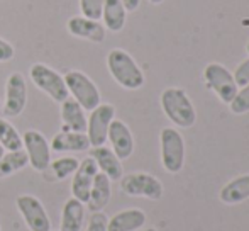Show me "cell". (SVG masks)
<instances>
[{"label":"cell","instance_id":"obj_1","mask_svg":"<svg viewBox=\"0 0 249 231\" xmlns=\"http://www.w3.org/2000/svg\"><path fill=\"white\" fill-rule=\"evenodd\" d=\"M107 68L112 78L127 90H138L144 85V73L127 51L115 48L107 55Z\"/></svg>","mask_w":249,"mask_h":231},{"label":"cell","instance_id":"obj_2","mask_svg":"<svg viewBox=\"0 0 249 231\" xmlns=\"http://www.w3.org/2000/svg\"><path fill=\"white\" fill-rule=\"evenodd\" d=\"M161 107L173 124L180 126V128H192L195 124L197 114H195L194 104L188 99L185 90L177 89V87L164 89L161 94Z\"/></svg>","mask_w":249,"mask_h":231},{"label":"cell","instance_id":"obj_3","mask_svg":"<svg viewBox=\"0 0 249 231\" xmlns=\"http://www.w3.org/2000/svg\"><path fill=\"white\" fill-rule=\"evenodd\" d=\"M63 78L68 94H71V99H75L85 111H93L100 106V92L89 75L78 70H70Z\"/></svg>","mask_w":249,"mask_h":231},{"label":"cell","instance_id":"obj_4","mask_svg":"<svg viewBox=\"0 0 249 231\" xmlns=\"http://www.w3.org/2000/svg\"><path fill=\"white\" fill-rule=\"evenodd\" d=\"M29 77L34 85L43 90L44 94H48L54 102L61 104L70 97L63 75H59L51 66L44 65V63H34L29 68Z\"/></svg>","mask_w":249,"mask_h":231},{"label":"cell","instance_id":"obj_5","mask_svg":"<svg viewBox=\"0 0 249 231\" xmlns=\"http://www.w3.org/2000/svg\"><path fill=\"white\" fill-rule=\"evenodd\" d=\"M161 163L170 173H178L185 163V141L181 135L173 128L161 131Z\"/></svg>","mask_w":249,"mask_h":231},{"label":"cell","instance_id":"obj_6","mask_svg":"<svg viewBox=\"0 0 249 231\" xmlns=\"http://www.w3.org/2000/svg\"><path fill=\"white\" fill-rule=\"evenodd\" d=\"M121 189L124 194L132 197H146L151 201H160L163 197V184L156 177L144 172H134L122 175Z\"/></svg>","mask_w":249,"mask_h":231},{"label":"cell","instance_id":"obj_7","mask_svg":"<svg viewBox=\"0 0 249 231\" xmlns=\"http://www.w3.org/2000/svg\"><path fill=\"white\" fill-rule=\"evenodd\" d=\"M203 78L207 82V87L212 89L224 104L232 102L237 90H239L232 73L220 63H209L203 70Z\"/></svg>","mask_w":249,"mask_h":231},{"label":"cell","instance_id":"obj_8","mask_svg":"<svg viewBox=\"0 0 249 231\" xmlns=\"http://www.w3.org/2000/svg\"><path fill=\"white\" fill-rule=\"evenodd\" d=\"M22 148L29 158V165L36 172H44L51 163V146L43 133L29 129L22 135Z\"/></svg>","mask_w":249,"mask_h":231},{"label":"cell","instance_id":"obj_9","mask_svg":"<svg viewBox=\"0 0 249 231\" xmlns=\"http://www.w3.org/2000/svg\"><path fill=\"white\" fill-rule=\"evenodd\" d=\"M16 206L31 231H51V219L37 197L22 194L16 199Z\"/></svg>","mask_w":249,"mask_h":231},{"label":"cell","instance_id":"obj_10","mask_svg":"<svg viewBox=\"0 0 249 231\" xmlns=\"http://www.w3.org/2000/svg\"><path fill=\"white\" fill-rule=\"evenodd\" d=\"M115 107L110 104H100L93 111H90V117L87 119V136H89L90 146H104L107 141L108 126L114 121Z\"/></svg>","mask_w":249,"mask_h":231},{"label":"cell","instance_id":"obj_11","mask_svg":"<svg viewBox=\"0 0 249 231\" xmlns=\"http://www.w3.org/2000/svg\"><path fill=\"white\" fill-rule=\"evenodd\" d=\"M27 104V85L22 73L14 72L9 75L5 83V102L3 114L9 117H16L26 109Z\"/></svg>","mask_w":249,"mask_h":231},{"label":"cell","instance_id":"obj_12","mask_svg":"<svg viewBox=\"0 0 249 231\" xmlns=\"http://www.w3.org/2000/svg\"><path fill=\"white\" fill-rule=\"evenodd\" d=\"M99 173V167H97L95 160L92 156H87L80 162L76 172L73 173V182H71V194L75 199H78L80 202L87 204L89 202L90 189H92L93 178Z\"/></svg>","mask_w":249,"mask_h":231},{"label":"cell","instance_id":"obj_13","mask_svg":"<svg viewBox=\"0 0 249 231\" xmlns=\"http://www.w3.org/2000/svg\"><path fill=\"white\" fill-rule=\"evenodd\" d=\"M66 29L71 36L80 39L92 41V43H104L105 41V26L100 20L89 19L85 16H73L66 22Z\"/></svg>","mask_w":249,"mask_h":231},{"label":"cell","instance_id":"obj_14","mask_svg":"<svg viewBox=\"0 0 249 231\" xmlns=\"http://www.w3.org/2000/svg\"><path fill=\"white\" fill-rule=\"evenodd\" d=\"M107 139L112 145V152L117 155L119 160H127L134 152V138L127 124L119 119H114L108 126Z\"/></svg>","mask_w":249,"mask_h":231},{"label":"cell","instance_id":"obj_15","mask_svg":"<svg viewBox=\"0 0 249 231\" xmlns=\"http://www.w3.org/2000/svg\"><path fill=\"white\" fill-rule=\"evenodd\" d=\"M90 156L95 160L99 172L105 173L110 180H121L122 178V175H124L122 163L110 148H107V146H95L90 152Z\"/></svg>","mask_w":249,"mask_h":231},{"label":"cell","instance_id":"obj_16","mask_svg":"<svg viewBox=\"0 0 249 231\" xmlns=\"http://www.w3.org/2000/svg\"><path fill=\"white\" fill-rule=\"evenodd\" d=\"M61 121H63L61 131H76V133L87 131L85 109L75 99H71V97H68V99L61 102Z\"/></svg>","mask_w":249,"mask_h":231},{"label":"cell","instance_id":"obj_17","mask_svg":"<svg viewBox=\"0 0 249 231\" xmlns=\"http://www.w3.org/2000/svg\"><path fill=\"white\" fill-rule=\"evenodd\" d=\"M53 152H87L90 141L87 133L76 131H59L50 143Z\"/></svg>","mask_w":249,"mask_h":231},{"label":"cell","instance_id":"obj_18","mask_svg":"<svg viewBox=\"0 0 249 231\" xmlns=\"http://www.w3.org/2000/svg\"><path fill=\"white\" fill-rule=\"evenodd\" d=\"M110 182L112 180L105 173L99 172L95 175L92 189H90L89 202H87V206H89V209L92 212H99L108 204V201H110V194H112Z\"/></svg>","mask_w":249,"mask_h":231},{"label":"cell","instance_id":"obj_19","mask_svg":"<svg viewBox=\"0 0 249 231\" xmlns=\"http://www.w3.org/2000/svg\"><path fill=\"white\" fill-rule=\"evenodd\" d=\"M83 221H85V208L83 202L78 199L70 197L65 202L61 211V225H59V231H82Z\"/></svg>","mask_w":249,"mask_h":231},{"label":"cell","instance_id":"obj_20","mask_svg":"<svg viewBox=\"0 0 249 231\" xmlns=\"http://www.w3.org/2000/svg\"><path fill=\"white\" fill-rule=\"evenodd\" d=\"M146 223V214L141 209H125L108 219L107 231H136Z\"/></svg>","mask_w":249,"mask_h":231},{"label":"cell","instance_id":"obj_21","mask_svg":"<svg viewBox=\"0 0 249 231\" xmlns=\"http://www.w3.org/2000/svg\"><path fill=\"white\" fill-rule=\"evenodd\" d=\"M220 201L224 204H239L249 199V173L239 175V177L232 178L231 182H227L219 194Z\"/></svg>","mask_w":249,"mask_h":231},{"label":"cell","instance_id":"obj_22","mask_svg":"<svg viewBox=\"0 0 249 231\" xmlns=\"http://www.w3.org/2000/svg\"><path fill=\"white\" fill-rule=\"evenodd\" d=\"M125 7L121 0H104L102 9V19H104L105 29H110L112 33H119L124 29L125 24Z\"/></svg>","mask_w":249,"mask_h":231},{"label":"cell","instance_id":"obj_23","mask_svg":"<svg viewBox=\"0 0 249 231\" xmlns=\"http://www.w3.org/2000/svg\"><path fill=\"white\" fill-rule=\"evenodd\" d=\"M27 163H29V158L24 150L3 153V156L0 158V177H9V175L19 172Z\"/></svg>","mask_w":249,"mask_h":231},{"label":"cell","instance_id":"obj_24","mask_svg":"<svg viewBox=\"0 0 249 231\" xmlns=\"http://www.w3.org/2000/svg\"><path fill=\"white\" fill-rule=\"evenodd\" d=\"M0 146L7 152L22 150V136L7 119L0 117Z\"/></svg>","mask_w":249,"mask_h":231},{"label":"cell","instance_id":"obj_25","mask_svg":"<svg viewBox=\"0 0 249 231\" xmlns=\"http://www.w3.org/2000/svg\"><path fill=\"white\" fill-rule=\"evenodd\" d=\"M78 165H80V162L75 156H61V158L53 160L50 163L56 180H65V178H68L70 175H73L76 172Z\"/></svg>","mask_w":249,"mask_h":231},{"label":"cell","instance_id":"obj_26","mask_svg":"<svg viewBox=\"0 0 249 231\" xmlns=\"http://www.w3.org/2000/svg\"><path fill=\"white\" fill-rule=\"evenodd\" d=\"M231 111L234 114H246L249 113V83L244 85L241 90H237L236 97L232 99V102L229 104Z\"/></svg>","mask_w":249,"mask_h":231},{"label":"cell","instance_id":"obj_27","mask_svg":"<svg viewBox=\"0 0 249 231\" xmlns=\"http://www.w3.org/2000/svg\"><path fill=\"white\" fill-rule=\"evenodd\" d=\"M102 9H104V0H80V10L82 16L89 19H102Z\"/></svg>","mask_w":249,"mask_h":231},{"label":"cell","instance_id":"obj_28","mask_svg":"<svg viewBox=\"0 0 249 231\" xmlns=\"http://www.w3.org/2000/svg\"><path fill=\"white\" fill-rule=\"evenodd\" d=\"M107 225H108V218L104 212L102 211L92 212V216L89 219V226H87L85 231H107Z\"/></svg>","mask_w":249,"mask_h":231},{"label":"cell","instance_id":"obj_29","mask_svg":"<svg viewBox=\"0 0 249 231\" xmlns=\"http://www.w3.org/2000/svg\"><path fill=\"white\" fill-rule=\"evenodd\" d=\"M232 77H234V80H236V85L237 87L248 85V83H249V58L244 59V61L241 63L239 66H237Z\"/></svg>","mask_w":249,"mask_h":231},{"label":"cell","instance_id":"obj_30","mask_svg":"<svg viewBox=\"0 0 249 231\" xmlns=\"http://www.w3.org/2000/svg\"><path fill=\"white\" fill-rule=\"evenodd\" d=\"M14 53H16V51H14L12 44L0 38V63L10 61V59L14 58Z\"/></svg>","mask_w":249,"mask_h":231},{"label":"cell","instance_id":"obj_31","mask_svg":"<svg viewBox=\"0 0 249 231\" xmlns=\"http://www.w3.org/2000/svg\"><path fill=\"white\" fill-rule=\"evenodd\" d=\"M121 2H122V5L125 7V10L134 12V10L139 7V3H141V0H121Z\"/></svg>","mask_w":249,"mask_h":231},{"label":"cell","instance_id":"obj_32","mask_svg":"<svg viewBox=\"0 0 249 231\" xmlns=\"http://www.w3.org/2000/svg\"><path fill=\"white\" fill-rule=\"evenodd\" d=\"M153 5H158V3H161V2H164V0H149Z\"/></svg>","mask_w":249,"mask_h":231},{"label":"cell","instance_id":"obj_33","mask_svg":"<svg viewBox=\"0 0 249 231\" xmlns=\"http://www.w3.org/2000/svg\"><path fill=\"white\" fill-rule=\"evenodd\" d=\"M3 153H5V150H3L2 146H0V158H2V156H3Z\"/></svg>","mask_w":249,"mask_h":231},{"label":"cell","instance_id":"obj_34","mask_svg":"<svg viewBox=\"0 0 249 231\" xmlns=\"http://www.w3.org/2000/svg\"><path fill=\"white\" fill-rule=\"evenodd\" d=\"M142 231H158L156 228H146V230H142Z\"/></svg>","mask_w":249,"mask_h":231},{"label":"cell","instance_id":"obj_35","mask_svg":"<svg viewBox=\"0 0 249 231\" xmlns=\"http://www.w3.org/2000/svg\"><path fill=\"white\" fill-rule=\"evenodd\" d=\"M246 51H248V53H249V43L246 44Z\"/></svg>","mask_w":249,"mask_h":231},{"label":"cell","instance_id":"obj_36","mask_svg":"<svg viewBox=\"0 0 249 231\" xmlns=\"http://www.w3.org/2000/svg\"><path fill=\"white\" fill-rule=\"evenodd\" d=\"M0 109H2V102H0Z\"/></svg>","mask_w":249,"mask_h":231},{"label":"cell","instance_id":"obj_37","mask_svg":"<svg viewBox=\"0 0 249 231\" xmlns=\"http://www.w3.org/2000/svg\"><path fill=\"white\" fill-rule=\"evenodd\" d=\"M0 231H2V228H0Z\"/></svg>","mask_w":249,"mask_h":231},{"label":"cell","instance_id":"obj_38","mask_svg":"<svg viewBox=\"0 0 249 231\" xmlns=\"http://www.w3.org/2000/svg\"><path fill=\"white\" fill-rule=\"evenodd\" d=\"M51 231H54V230H51Z\"/></svg>","mask_w":249,"mask_h":231}]
</instances>
